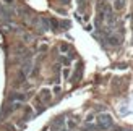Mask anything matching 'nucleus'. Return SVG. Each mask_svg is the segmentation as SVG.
I'll return each mask as SVG.
<instances>
[{
  "instance_id": "nucleus-1",
  "label": "nucleus",
  "mask_w": 133,
  "mask_h": 131,
  "mask_svg": "<svg viewBox=\"0 0 133 131\" xmlns=\"http://www.w3.org/2000/svg\"><path fill=\"white\" fill-rule=\"evenodd\" d=\"M112 125H114V120H112V117L109 113H102L97 117V126L101 129H109Z\"/></svg>"
},
{
  "instance_id": "nucleus-2",
  "label": "nucleus",
  "mask_w": 133,
  "mask_h": 131,
  "mask_svg": "<svg viewBox=\"0 0 133 131\" xmlns=\"http://www.w3.org/2000/svg\"><path fill=\"white\" fill-rule=\"evenodd\" d=\"M39 100L49 102V100H50V91H49V89H42L41 94H39Z\"/></svg>"
},
{
  "instance_id": "nucleus-3",
  "label": "nucleus",
  "mask_w": 133,
  "mask_h": 131,
  "mask_svg": "<svg viewBox=\"0 0 133 131\" xmlns=\"http://www.w3.org/2000/svg\"><path fill=\"white\" fill-rule=\"evenodd\" d=\"M11 99L13 100H26L28 99V94H13Z\"/></svg>"
},
{
  "instance_id": "nucleus-4",
  "label": "nucleus",
  "mask_w": 133,
  "mask_h": 131,
  "mask_svg": "<svg viewBox=\"0 0 133 131\" xmlns=\"http://www.w3.org/2000/svg\"><path fill=\"white\" fill-rule=\"evenodd\" d=\"M62 123H63V118H57L54 123H52V128H60Z\"/></svg>"
},
{
  "instance_id": "nucleus-5",
  "label": "nucleus",
  "mask_w": 133,
  "mask_h": 131,
  "mask_svg": "<svg viewBox=\"0 0 133 131\" xmlns=\"http://www.w3.org/2000/svg\"><path fill=\"white\" fill-rule=\"evenodd\" d=\"M125 6V0H117V3H115V8L117 10H122Z\"/></svg>"
},
{
  "instance_id": "nucleus-6",
  "label": "nucleus",
  "mask_w": 133,
  "mask_h": 131,
  "mask_svg": "<svg viewBox=\"0 0 133 131\" xmlns=\"http://www.w3.org/2000/svg\"><path fill=\"white\" fill-rule=\"evenodd\" d=\"M75 126H76V120H68V128L73 129Z\"/></svg>"
},
{
  "instance_id": "nucleus-7",
  "label": "nucleus",
  "mask_w": 133,
  "mask_h": 131,
  "mask_svg": "<svg viewBox=\"0 0 133 131\" xmlns=\"http://www.w3.org/2000/svg\"><path fill=\"white\" fill-rule=\"evenodd\" d=\"M60 50H62V52H66V50H68V45H66V44H62V45H60Z\"/></svg>"
},
{
  "instance_id": "nucleus-8",
  "label": "nucleus",
  "mask_w": 133,
  "mask_h": 131,
  "mask_svg": "<svg viewBox=\"0 0 133 131\" xmlns=\"http://www.w3.org/2000/svg\"><path fill=\"white\" fill-rule=\"evenodd\" d=\"M5 3H8V5H11V3H13V0H5Z\"/></svg>"
},
{
  "instance_id": "nucleus-9",
  "label": "nucleus",
  "mask_w": 133,
  "mask_h": 131,
  "mask_svg": "<svg viewBox=\"0 0 133 131\" xmlns=\"http://www.w3.org/2000/svg\"><path fill=\"white\" fill-rule=\"evenodd\" d=\"M62 3H68V0H62Z\"/></svg>"
}]
</instances>
